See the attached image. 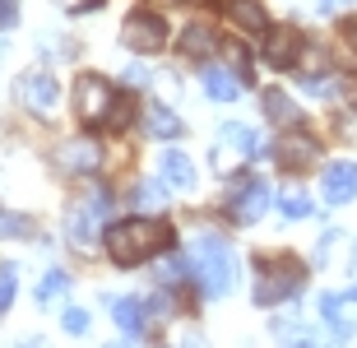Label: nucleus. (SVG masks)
<instances>
[{
	"label": "nucleus",
	"mask_w": 357,
	"mask_h": 348,
	"mask_svg": "<svg viewBox=\"0 0 357 348\" xmlns=\"http://www.w3.org/2000/svg\"><path fill=\"white\" fill-rule=\"evenodd\" d=\"M274 158H278L283 172H306V167L320 158V149H316V139H306V135H283L278 149H274Z\"/></svg>",
	"instance_id": "12"
},
{
	"label": "nucleus",
	"mask_w": 357,
	"mask_h": 348,
	"mask_svg": "<svg viewBox=\"0 0 357 348\" xmlns=\"http://www.w3.org/2000/svg\"><path fill=\"white\" fill-rule=\"evenodd\" d=\"M274 339H288V344H311V330L302 325V316H278L274 321Z\"/></svg>",
	"instance_id": "23"
},
{
	"label": "nucleus",
	"mask_w": 357,
	"mask_h": 348,
	"mask_svg": "<svg viewBox=\"0 0 357 348\" xmlns=\"http://www.w3.org/2000/svg\"><path fill=\"white\" fill-rule=\"evenodd\" d=\"M255 274H260V283H255V302H260V307H274L283 297L302 293V283H306V269L297 265V260H288V255H278V260L260 255V260H255Z\"/></svg>",
	"instance_id": "3"
},
{
	"label": "nucleus",
	"mask_w": 357,
	"mask_h": 348,
	"mask_svg": "<svg viewBox=\"0 0 357 348\" xmlns=\"http://www.w3.org/2000/svg\"><path fill=\"white\" fill-rule=\"evenodd\" d=\"M144 130L153 135V139H181L185 126H181V116H176L172 107H162V103H149V112H144Z\"/></svg>",
	"instance_id": "14"
},
{
	"label": "nucleus",
	"mask_w": 357,
	"mask_h": 348,
	"mask_svg": "<svg viewBox=\"0 0 357 348\" xmlns=\"http://www.w3.org/2000/svg\"><path fill=\"white\" fill-rule=\"evenodd\" d=\"M269 209V186L260 181V176H246L237 186V195L227 200V214L237 218V223H255V218Z\"/></svg>",
	"instance_id": "11"
},
{
	"label": "nucleus",
	"mask_w": 357,
	"mask_h": 348,
	"mask_svg": "<svg viewBox=\"0 0 357 348\" xmlns=\"http://www.w3.org/2000/svg\"><path fill=\"white\" fill-rule=\"evenodd\" d=\"M66 5H75V0H66Z\"/></svg>",
	"instance_id": "35"
},
{
	"label": "nucleus",
	"mask_w": 357,
	"mask_h": 348,
	"mask_svg": "<svg viewBox=\"0 0 357 348\" xmlns=\"http://www.w3.org/2000/svg\"><path fill=\"white\" fill-rule=\"evenodd\" d=\"M190 269H195L199 288H204V297H223L232 283H237V260H232V246H227L223 237H213V232H204V237H195V246H190Z\"/></svg>",
	"instance_id": "2"
},
{
	"label": "nucleus",
	"mask_w": 357,
	"mask_h": 348,
	"mask_svg": "<svg viewBox=\"0 0 357 348\" xmlns=\"http://www.w3.org/2000/svg\"><path fill=\"white\" fill-rule=\"evenodd\" d=\"M204 89H209L213 103H232V98L241 93V80L223 66H204Z\"/></svg>",
	"instance_id": "18"
},
{
	"label": "nucleus",
	"mask_w": 357,
	"mask_h": 348,
	"mask_svg": "<svg viewBox=\"0 0 357 348\" xmlns=\"http://www.w3.org/2000/svg\"><path fill=\"white\" fill-rule=\"evenodd\" d=\"M112 311H116V325H121V335L139 339V335L149 330V307L139 302V297H121V302H112Z\"/></svg>",
	"instance_id": "15"
},
{
	"label": "nucleus",
	"mask_w": 357,
	"mask_h": 348,
	"mask_svg": "<svg viewBox=\"0 0 357 348\" xmlns=\"http://www.w3.org/2000/svg\"><path fill=\"white\" fill-rule=\"evenodd\" d=\"M167 246H172V228L162 218H126V223H112L107 228V255L121 269L144 265L149 255L167 251Z\"/></svg>",
	"instance_id": "1"
},
{
	"label": "nucleus",
	"mask_w": 357,
	"mask_h": 348,
	"mask_svg": "<svg viewBox=\"0 0 357 348\" xmlns=\"http://www.w3.org/2000/svg\"><path fill=\"white\" fill-rule=\"evenodd\" d=\"M278 209H283L288 218H306L311 214V200H306L302 190H283V195H278Z\"/></svg>",
	"instance_id": "24"
},
{
	"label": "nucleus",
	"mask_w": 357,
	"mask_h": 348,
	"mask_svg": "<svg viewBox=\"0 0 357 348\" xmlns=\"http://www.w3.org/2000/svg\"><path fill=\"white\" fill-rule=\"evenodd\" d=\"M227 10H232V19H237L246 33H265V28H269L265 10H260V0H227Z\"/></svg>",
	"instance_id": "19"
},
{
	"label": "nucleus",
	"mask_w": 357,
	"mask_h": 348,
	"mask_svg": "<svg viewBox=\"0 0 357 348\" xmlns=\"http://www.w3.org/2000/svg\"><path fill=\"white\" fill-rule=\"evenodd\" d=\"M316 5H320V14H339L348 5H357V0H316Z\"/></svg>",
	"instance_id": "29"
},
{
	"label": "nucleus",
	"mask_w": 357,
	"mask_h": 348,
	"mask_svg": "<svg viewBox=\"0 0 357 348\" xmlns=\"http://www.w3.org/2000/svg\"><path fill=\"white\" fill-rule=\"evenodd\" d=\"M302 56H306V42H302V33H297L292 24L269 28V38H265V61H269L274 70H292Z\"/></svg>",
	"instance_id": "9"
},
{
	"label": "nucleus",
	"mask_w": 357,
	"mask_h": 348,
	"mask_svg": "<svg viewBox=\"0 0 357 348\" xmlns=\"http://www.w3.org/2000/svg\"><path fill=\"white\" fill-rule=\"evenodd\" d=\"M75 112L84 126H112L116 116V89L102 75H79L75 80Z\"/></svg>",
	"instance_id": "4"
},
{
	"label": "nucleus",
	"mask_w": 357,
	"mask_h": 348,
	"mask_svg": "<svg viewBox=\"0 0 357 348\" xmlns=\"http://www.w3.org/2000/svg\"><path fill=\"white\" fill-rule=\"evenodd\" d=\"M260 149H265V139H260L251 126H237V121H232V126H223L218 139H213V167H218V172H237L241 162L255 158Z\"/></svg>",
	"instance_id": "5"
},
{
	"label": "nucleus",
	"mask_w": 357,
	"mask_h": 348,
	"mask_svg": "<svg viewBox=\"0 0 357 348\" xmlns=\"http://www.w3.org/2000/svg\"><path fill=\"white\" fill-rule=\"evenodd\" d=\"M126 84H149V70L144 66H130V70H126Z\"/></svg>",
	"instance_id": "31"
},
{
	"label": "nucleus",
	"mask_w": 357,
	"mask_h": 348,
	"mask_svg": "<svg viewBox=\"0 0 357 348\" xmlns=\"http://www.w3.org/2000/svg\"><path fill=\"white\" fill-rule=\"evenodd\" d=\"M14 265H0V311H10V302H14Z\"/></svg>",
	"instance_id": "26"
},
{
	"label": "nucleus",
	"mask_w": 357,
	"mask_h": 348,
	"mask_svg": "<svg viewBox=\"0 0 357 348\" xmlns=\"http://www.w3.org/2000/svg\"><path fill=\"white\" fill-rule=\"evenodd\" d=\"M102 218H107V195L98 190V195H89V200H79L75 209H70V218H66L70 241H75L79 251H89L93 241H98V228H102Z\"/></svg>",
	"instance_id": "8"
},
{
	"label": "nucleus",
	"mask_w": 357,
	"mask_h": 348,
	"mask_svg": "<svg viewBox=\"0 0 357 348\" xmlns=\"http://www.w3.org/2000/svg\"><path fill=\"white\" fill-rule=\"evenodd\" d=\"M14 93L33 116H56V107H61V89H56V80L47 70H28L24 80L14 84Z\"/></svg>",
	"instance_id": "7"
},
{
	"label": "nucleus",
	"mask_w": 357,
	"mask_h": 348,
	"mask_svg": "<svg viewBox=\"0 0 357 348\" xmlns=\"http://www.w3.org/2000/svg\"><path fill=\"white\" fill-rule=\"evenodd\" d=\"M348 274L357 279V246H353V255H348Z\"/></svg>",
	"instance_id": "33"
},
{
	"label": "nucleus",
	"mask_w": 357,
	"mask_h": 348,
	"mask_svg": "<svg viewBox=\"0 0 357 348\" xmlns=\"http://www.w3.org/2000/svg\"><path fill=\"white\" fill-rule=\"evenodd\" d=\"M121 42L139 56H153V52L167 47V24L149 10H135V14H126V24H121Z\"/></svg>",
	"instance_id": "6"
},
{
	"label": "nucleus",
	"mask_w": 357,
	"mask_h": 348,
	"mask_svg": "<svg viewBox=\"0 0 357 348\" xmlns=\"http://www.w3.org/2000/svg\"><path fill=\"white\" fill-rule=\"evenodd\" d=\"M162 200H167L162 181H144V186H139V204H144V209H162Z\"/></svg>",
	"instance_id": "25"
},
{
	"label": "nucleus",
	"mask_w": 357,
	"mask_h": 348,
	"mask_svg": "<svg viewBox=\"0 0 357 348\" xmlns=\"http://www.w3.org/2000/svg\"><path fill=\"white\" fill-rule=\"evenodd\" d=\"M344 38H348V47L357 52V14H353V19H344Z\"/></svg>",
	"instance_id": "32"
},
{
	"label": "nucleus",
	"mask_w": 357,
	"mask_h": 348,
	"mask_svg": "<svg viewBox=\"0 0 357 348\" xmlns=\"http://www.w3.org/2000/svg\"><path fill=\"white\" fill-rule=\"evenodd\" d=\"M320 311H325V321H330L334 339H353V321H348V311H344V297L325 293V297H320Z\"/></svg>",
	"instance_id": "20"
},
{
	"label": "nucleus",
	"mask_w": 357,
	"mask_h": 348,
	"mask_svg": "<svg viewBox=\"0 0 357 348\" xmlns=\"http://www.w3.org/2000/svg\"><path fill=\"white\" fill-rule=\"evenodd\" d=\"M158 172H162V181L167 186H176V190H195V162L185 158V153H162V162H158Z\"/></svg>",
	"instance_id": "16"
},
{
	"label": "nucleus",
	"mask_w": 357,
	"mask_h": 348,
	"mask_svg": "<svg viewBox=\"0 0 357 348\" xmlns=\"http://www.w3.org/2000/svg\"><path fill=\"white\" fill-rule=\"evenodd\" d=\"M162 5H181V0H162Z\"/></svg>",
	"instance_id": "34"
},
{
	"label": "nucleus",
	"mask_w": 357,
	"mask_h": 348,
	"mask_svg": "<svg viewBox=\"0 0 357 348\" xmlns=\"http://www.w3.org/2000/svg\"><path fill=\"white\" fill-rule=\"evenodd\" d=\"M0 232H28L24 218H10V214H0Z\"/></svg>",
	"instance_id": "30"
},
{
	"label": "nucleus",
	"mask_w": 357,
	"mask_h": 348,
	"mask_svg": "<svg viewBox=\"0 0 357 348\" xmlns=\"http://www.w3.org/2000/svg\"><path fill=\"white\" fill-rule=\"evenodd\" d=\"M265 116L274 121V126H283V130H297V126H302V107H297L288 93H278V89L265 93Z\"/></svg>",
	"instance_id": "17"
},
{
	"label": "nucleus",
	"mask_w": 357,
	"mask_h": 348,
	"mask_svg": "<svg viewBox=\"0 0 357 348\" xmlns=\"http://www.w3.org/2000/svg\"><path fill=\"white\" fill-rule=\"evenodd\" d=\"M19 24V0H0V28Z\"/></svg>",
	"instance_id": "28"
},
{
	"label": "nucleus",
	"mask_w": 357,
	"mask_h": 348,
	"mask_svg": "<svg viewBox=\"0 0 357 348\" xmlns=\"http://www.w3.org/2000/svg\"><path fill=\"white\" fill-rule=\"evenodd\" d=\"M181 52L195 56V61H199V56H209V52H213V28H209V24H190V28L181 33Z\"/></svg>",
	"instance_id": "21"
},
{
	"label": "nucleus",
	"mask_w": 357,
	"mask_h": 348,
	"mask_svg": "<svg viewBox=\"0 0 357 348\" xmlns=\"http://www.w3.org/2000/svg\"><path fill=\"white\" fill-rule=\"evenodd\" d=\"M66 293H70V274H66V269H47L42 283H38V302H42V307H52V302H61Z\"/></svg>",
	"instance_id": "22"
},
{
	"label": "nucleus",
	"mask_w": 357,
	"mask_h": 348,
	"mask_svg": "<svg viewBox=\"0 0 357 348\" xmlns=\"http://www.w3.org/2000/svg\"><path fill=\"white\" fill-rule=\"evenodd\" d=\"M98 158H102V149L93 144L89 135H75V139H66V144H56V167L70 176H84L98 167Z\"/></svg>",
	"instance_id": "10"
},
{
	"label": "nucleus",
	"mask_w": 357,
	"mask_h": 348,
	"mask_svg": "<svg viewBox=\"0 0 357 348\" xmlns=\"http://www.w3.org/2000/svg\"><path fill=\"white\" fill-rule=\"evenodd\" d=\"M61 325H66V335H84V330H89V311L70 307V311H66V321H61Z\"/></svg>",
	"instance_id": "27"
},
{
	"label": "nucleus",
	"mask_w": 357,
	"mask_h": 348,
	"mask_svg": "<svg viewBox=\"0 0 357 348\" xmlns=\"http://www.w3.org/2000/svg\"><path fill=\"white\" fill-rule=\"evenodd\" d=\"M320 190L330 204H348L357 195V162H330L320 172Z\"/></svg>",
	"instance_id": "13"
}]
</instances>
